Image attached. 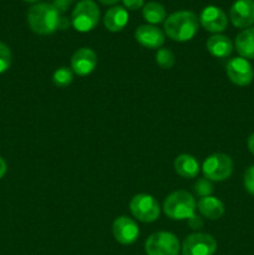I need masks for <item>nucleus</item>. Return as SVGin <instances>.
<instances>
[{
    "instance_id": "obj_1",
    "label": "nucleus",
    "mask_w": 254,
    "mask_h": 255,
    "mask_svg": "<svg viewBox=\"0 0 254 255\" xmlns=\"http://www.w3.org/2000/svg\"><path fill=\"white\" fill-rule=\"evenodd\" d=\"M164 32L173 41H189L196 36L199 27V19L189 10H181L169 15L163 22Z\"/></svg>"
},
{
    "instance_id": "obj_2",
    "label": "nucleus",
    "mask_w": 254,
    "mask_h": 255,
    "mask_svg": "<svg viewBox=\"0 0 254 255\" xmlns=\"http://www.w3.org/2000/svg\"><path fill=\"white\" fill-rule=\"evenodd\" d=\"M61 14L49 2L32 5L27 11V22L30 29L39 35H50L59 30Z\"/></svg>"
},
{
    "instance_id": "obj_3",
    "label": "nucleus",
    "mask_w": 254,
    "mask_h": 255,
    "mask_svg": "<svg viewBox=\"0 0 254 255\" xmlns=\"http://www.w3.org/2000/svg\"><path fill=\"white\" fill-rule=\"evenodd\" d=\"M197 203L194 197L187 191H176L163 202V212L173 221H188L196 216Z\"/></svg>"
},
{
    "instance_id": "obj_4",
    "label": "nucleus",
    "mask_w": 254,
    "mask_h": 255,
    "mask_svg": "<svg viewBox=\"0 0 254 255\" xmlns=\"http://www.w3.org/2000/svg\"><path fill=\"white\" fill-rule=\"evenodd\" d=\"M100 20V9L94 0H81L74 7L71 24L80 32H89L96 27Z\"/></svg>"
},
{
    "instance_id": "obj_5",
    "label": "nucleus",
    "mask_w": 254,
    "mask_h": 255,
    "mask_svg": "<svg viewBox=\"0 0 254 255\" xmlns=\"http://www.w3.org/2000/svg\"><path fill=\"white\" fill-rule=\"evenodd\" d=\"M204 178L211 182H223L233 173V161L228 154L214 153L207 157L202 166Z\"/></svg>"
},
{
    "instance_id": "obj_6",
    "label": "nucleus",
    "mask_w": 254,
    "mask_h": 255,
    "mask_svg": "<svg viewBox=\"0 0 254 255\" xmlns=\"http://www.w3.org/2000/svg\"><path fill=\"white\" fill-rule=\"evenodd\" d=\"M144 251L147 255H178L181 246L173 233L156 232L147 238Z\"/></svg>"
},
{
    "instance_id": "obj_7",
    "label": "nucleus",
    "mask_w": 254,
    "mask_h": 255,
    "mask_svg": "<svg viewBox=\"0 0 254 255\" xmlns=\"http://www.w3.org/2000/svg\"><path fill=\"white\" fill-rule=\"evenodd\" d=\"M129 209L132 216L143 223H152L157 221L161 214V207L156 198L146 193L136 194L129 202Z\"/></svg>"
},
{
    "instance_id": "obj_8",
    "label": "nucleus",
    "mask_w": 254,
    "mask_h": 255,
    "mask_svg": "<svg viewBox=\"0 0 254 255\" xmlns=\"http://www.w3.org/2000/svg\"><path fill=\"white\" fill-rule=\"evenodd\" d=\"M217 252V241L207 233L189 234L182 244L183 255H213Z\"/></svg>"
},
{
    "instance_id": "obj_9",
    "label": "nucleus",
    "mask_w": 254,
    "mask_h": 255,
    "mask_svg": "<svg viewBox=\"0 0 254 255\" xmlns=\"http://www.w3.org/2000/svg\"><path fill=\"white\" fill-rule=\"evenodd\" d=\"M227 76L237 86H248L254 79V70L244 57H234L227 64Z\"/></svg>"
},
{
    "instance_id": "obj_10",
    "label": "nucleus",
    "mask_w": 254,
    "mask_h": 255,
    "mask_svg": "<svg viewBox=\"0 0 254 255\" xmlns=\"http://www.w3.org/2000/svg\"><path fill=\"white\" fill-rule=\"evenodd\" d=\"M112 234L120 244L129 246L138 239L139 228L133 219L121 216L115 219L112 223Z\"/></svg>"
},
{
    "instance_id": "obj_11",
    "label": "nucleus",
    "mask_w": 254,
    "mask_h": 255,
    "mask_svg": "<svg viewBox=\"0 0 254 255\" xmlns=\"http://www.w3.org/2000/svg\"><path fill=\"white\" fill-rule=\"evenodd\" d=\"M232 24L239 29H248L254 24L253 0H237L229 11Z\"/></svg>"
},
{
    "instance_id": "obj_12",
    "label": "nucleus",
    "mask_w": 254,
    "mask_h": 255,
    "mask_svg": "<svg viewBox=\"0 0 254 255\" xmlns=\"http://www.w3.org/2000/svg\"><path fill=\"white\" fill-rule=\"evenodd\" d=\"M199 22L207 31L219 34L227 29L228 19H227L226 12L221 7L211 5L202 10L201 15H199Z\"/></svg>"
},
{
    "instance_id": "obj_13",
    "label": "nucleus",
    "mask_w": 254,
    "mask_h": 255,
    "mask_svg": "<svg viewBox=\"0 0 254 255\" xmlns=\"http://www.w3.org/2000/svg\"><path fill=\"white\" fill-rule=\"evenodd\" d=\"M97 65L96 52L90 47H81L76 50L71 57V70L79 76H87L95 70Z\"/></svg>"
},
{
    "instance_id": "obj_14",
    "label": "nucleus",
    "mask_w": 254,
    "mask_h": 255,
    "mask_svg": "<svg viewBox=\"0 0 254 255\" xmlns=\"http://www.w3.org/2000/svg\"><path fill=\"white\" fill-rule=\"evenodd\" d=\"M134 39L147 49H159L164 44V34L153 25H141L134 31Z\"/></svg>"
},
{
    "instance_id": "obj_15",
    "label": "nucleus",
    "mask_w": 254,
    "mask_h": 255,
    "mask_svg": "<svg viewBox=\"0 0 254 255\" xmlns=\"http://www.w3.org/2000/svg\"><path fill=\"white\" fill-rule=\"evenodd\" d=\"M197 208H198L199 213L209 221H217V219L222 218L226 212L223 202L213 196L203 197L199 199L197 203Z\"/></svg>"
},
{
    "instance_id": "obj_16",
    "label": "nucleus",
    "mask_w": 254,
    "mask_h": 255,
    "mask_svg": "<svg viewBox=\"0 0 254 255\" xmlns=\"http://www.w3.org/2000/svg\"><path fill=\"white\" fill-rule=\"evenodd\" d=\"M128 22V14L124 6H112L104 16V25L109 31L119 32Z\"/></svg>"
},
{
    "instance_id": "obj_17",
    "label": "nucleus",
    "mask_w": 254,
    "mask_h": 255,
    "mask_svg": "<svg viewBox=\"0 0 254 255\" xmlns=\"http://www.w3.org/2000/svg\"><path fill=\"white\" fill-rule=\"evenodd\" d=\"M173 168L174 171H176V173L179 174L181 177H183V178L192 179L196 178V177L198 176L201 167H199L198 161H197L193 156L183 153L179 154V156L174 159Z\"/></svg>"
},
{
    "instance_id": "obj_18",
    "label": "nucleus",
    "mask_w": 254,
    "mask_h": 255,
    "mask_svg": "<svg viewBox=\"0 0 254 255\" xmlns=\"http://www.w3.org/2000/svg\"><path fill=\"white\" fill-rule=\"evenodd\" d=\"M207 50L212 56L224 59V57L231 56L232 51H233V44L226 35L214 34L207 41Z\"/></svg>"
},
{
    "instance_id": "obj_19",
    "label": "nucleus",
    "mask_w": 254,
    "mask_h": 255,
    "mask_svg": "<svg viewBox=\"0 0 254 255\" xmlns=\"http://www.w3.org/2000/svg\"><path fill=\"white\" fill-rule=\"evenodd\" d=\"M236 50L241 57L254 60V26L244 29L236 37Z\"/></svg>"
},
{
    "instance_id": "obj_20",
    "label": "nucleus",
    "mask_w": 254,
    "mask_h": 255,
    "mask_svg": "<svg viewBox=\"0 0 254 255\" xmlns=\"http://www.w3.org/2000/svg\"><path fill=\"white\" fill-rule=\"evenodd\" d=\"M142 15H143V19L149 24H161L166 20V10L163 5L157 1H149L144 4Z\"/></svg>"
},
{
    "instance_id": "obj_21",
    "label": "nucleus",
    "mask_w": 254,
    "mask_h": 255,
    "mask_svg": "<svg viewBox=\"0 0 254 255\" xmlns=\"http://www.w3.org/2000/svg\"><path fill=\"white\" fill-rule=\"evenodd\" d=\"M72 80H74V71L69 67H59L57 70H55L54 75H52V82L55 86L60 87V89L70 86Z\"/></svg>"
},
{
    "instance_id": "obj_22",
    "label": "nucleus",
    "mask_w": 254,
    "mask_h": 255,
    "mask_svg": "<svg viewBox=\"0 0 254 255\" xmlns=\"http://www.w3.org/2000/svg\"><path fill=\"white\" fill-rule=\"evenodd\" d=\"M156 62L161 69H172L176 62L174 54L169 49H159L156 54Z\"/></svg>"
},
{
    "instance_id": "obj_23",
    "label": "nucleus",
    "mask_w": 254,
    "mask_h": 255,
    "mask_svg": "<svg viewBox=\"0 0 254 255\" xmlns=\"http://www.w3.org/2000/svg\"><path fill=\"white\" fill-rule=\"evenodd\" d=\"M213 191V184H212V182L207 178H199L198 181L194 183V192H196V194H198L201 198L212 196Z\"/></svg>"
},
{
    "instance_id": "obj_24",
    "label": "nucleus",
    "mask_w": 254,
    "mask_h": 255,
    "mask_svg": "<svg viewBox=\"0 0 254 255\" xmlns=\"http://www.w3.org/2000/svg\"><path fill=\"white\" fill-rule=\"evenodd\" d=\"M10 65H11V51L7 45L0 41V74L6 71Z\"/></svg>"
},
{
    "instance_id": "obj_25",
    "label": "nucleus",
    "mask_w": 254,
    "mask_h": 255,
    "mask_svg": "<svg viewBox=\"0 0 254 255\" xmlns=\"http://www.w3.org/2000/svg\"><path fill=\"white\" fill-rule=\"evenodd\" d=\"M243 186L249 194L254 196V164L248 167L244 172Z\"/></svg>"
},
{
    "instance_id": "obj_26",
    "label": "nucleus",
    "mask_w": 254,
    "mask_h": 255,
    "mask_svg": "<svg viewBox=\"0 0 254 255\" xmlns=\"http://www.w3.org/2000/svg\"><path fill=\"white\" fill-rule=\"evenodd\" d=\"M124 6L128 10H138L143 7L144 0H122Z\"/></svg>"
},
{
    "instance_id": "obj_27",
    "label": "nucleus",
    "mask_w": 254,
    "mask_h": 255,
    "mask_svg": "<svg viewBox=\"0 0 254 255\" xmlns=\"http://www.w3.org/2000/svg\"><path fill=\"white\" fill-rule=\"evenodd\" d=\"M71 2H72V0H54L52 5H54V6L59 10L60 14H62V12H65L67 9H69V6Z\"/></svg>"
},
{
    "instance_id": "obj_28",
    "label": "nucleus",
    "mask_w": 254,
    "mask_h": 255,
    "mask_svg": "<svg viewBox=\"0 0 254 255\" xmlns=\"http://www.w3.org/2000/svg\"><path fill=\"white\" fill-rule=\"evenodd\" d=\"M188 224L192 229H201L203 227V221H202L201 217L193 216L191 219H188Z\"/></svg>"
},
{
    "instance_id": "obj_29",
    "label": "nucleus",
    "mask_w": 254,
    "mask_h": 255,
    "mask_svg": "<svg viewBox=\"0 0 254 255\" xmlns=\"http://www.w3.org/2000/svg\"><path fill=\"white\" fill-rule=\"evenodd\" d=\"M6 169H7L6 162L4 161V158H1V157H0V179L5 176V173H6Z\"/></svg>"
},
{
    "instance_id": "obj_30",
    "label": "nucleus",
    "mask_w": 254,
    "mask_h": 255,
    "mask_svg": "<svg viewBox=\"0 0 254 255\" xmlns=\"http://www.w3.org/2000/svg\"><path fill=\"white\" fill-rule=\"evenodd\" d=\"M247 144H248L249 152H251L252 154H254V133H252L251 136L248 137V142H247Z\"/></svg>"
},
{
    "instance_id": "obj_31",
    "label": "nucleus",
    "mask_w": 254,
    "mask_h": 255,
    "mask_svg": "<svg viewBox=\"0 0 254 255\" xmlns=\"http://www.w3.org/2000/svg\"><path fill=\"white\" fill-rule=\"evenodd\" d=\"M99 1L104 5H114V4H117L120 0H99Z\"/></svg>"
},
{
    "instance_id": "obj_32",
    "label": "nucleus",
    "mask_w": 254,
    "mask_h": 255,
    "mask_svg": "<svg viewBox=\"0 0 254 255\" xmlns=\"http://www.w3.org/2000/svg\"><path fill=\"white\" fill-rule=\"evenodd\" d=\"M24 1H27V2H35V1H37V0H24Z\"/></svg>"
}]
</instances>
